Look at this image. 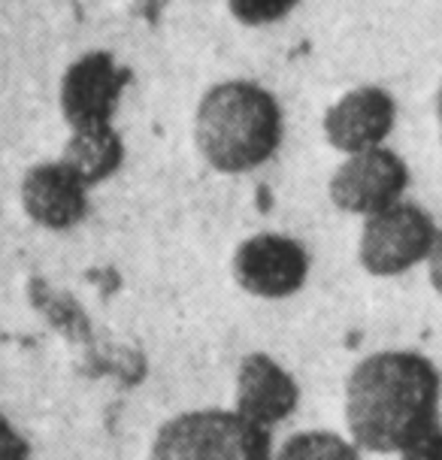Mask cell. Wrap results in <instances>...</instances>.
I'll list each match as a JSON object with an SVG mask.
<instances>
[{
    "mask_svg": "<svg viewBox=\"0 0 442 460\" xmlns=\"http://www.w3.org/2000/svg\"><path fill=\"white\" fill-rule=\"evenodd\" d=\"M61 161H67L70 167L94 188L119 172L121 161H125V143H121L116 128L70 134Z\"/></svg>",
    "mask_w": 442,
    "mask_h": 460,
    "instance_id": "obj_11",
    "label": "cell"
},
{
    "mask_svg": "<svg viewBox=\"0 0 442 460\" xmlns=\"http://www.w3.org/2000/svg\"><path fill=\"white\" fill-rule=\"evenodd\" d=\"M300 0H227V10L236 22L249 28H264V24L282 22L285 15L294 13Z\"/></svg>",
    "mask_w": 442,
    "mask_h": 460,
    "instance_id": "obj_13",
    "label": "cell"
},
{
    "mask_svg": "<svg viewBox=\"0 0 442 460\" xmlns=\"http://www.w3.org/2000/svg\"><path fill=\"white\" fill-rule=\"evenodd\" d=\"M149 460H273V439L227 409H200L170 418L152 442Z\"/></svg>",
    "mask_w": 442,
    "mask_h": 460,
    "instance_id": "obj_3",
    "label": "cell"
},
{
    "mask_svg": "<svg viewBox=\"0 0 442 460\" xmlns=\"http://www.w3.org/2000/svg\"><path fill=\"white\" fill-rule=\"evenodd\" d=\"M439 369L419 351L364 358L346 382V424L367 451H403L439 427Z\"/></svg>",
    "mask_w": 442,
    "mask_h": 460,
    "instance_id": "obj_1",
    "label": "cell"
},
{
    "mask_svg": "<svg viewBox=\"0 0 442 460\" xmlns=\"http://www.w3.org/2000/svg\"><path fill=\"white\" fill-rule=\"evenodd\" d=\"M428 270H430L433 288L442 294V234H437V240H433V249L428 254Z\"/></svg>",
    "mask_w": 442,
    "mask_h": 460,
    "instance_id": "obj_16",
    "label": "cell"
},
{
    "mask_svg": "<svg viewBox=\"0 0 442 460\" xmlns=\"http://www.w3.org/2000/svg\"><path fill=\"white\" fill-rule=\"evenodd\" d=\"M31 448L15 427L0 415V460H28Z\"/></svg>",
    "mask_w": 442,
    "mask_h": 460,
    "instance_id": "obj_15",
    "label": "cell"
},
{
    "mask_svg": "<svg viewBox=\"0 0 442 460\" xmlns=\"http://www.w3.org/2000/svg\"><path fill=\"white\" fill-rule=\"evenodd\" d=\"M309 276L306 249L282 234H258L234 254V279L252 297L282 300L297 294Z\"/></svg>",
    "mask_w": 442,
    "mask_h": 460,
    "instance_id": "obj_7",
    "label": "cell"
},
{
    "mask_svg": "<svg viewBox=\"0 0 442 460\" xmlns=\"http://www.w3.org/2000/svg\"><path fill=\"white\" fill-rule=\"evenodd\" d=\"M92 185L67 161H46L24 172L22 207L34 225L46 230H70L88 216Z\"/></svg>",
    "mask_w": 442,
    "mask_h": 460,
    "instance_id": "obj_9",
    "label": "cell"
},
{
    "mask_svg": "<svg viewBox=\"0 0 442 460\" xmlns=\"http://www.w3.org/2000/svg\"><path fill=\"white\" fill-rule=\"evenodd\" d=\"M397 121V103L379 85H361L342 94L324 112V139L342 155L382 146Z\"/></svg>",
    "mask_w": 442,
    "mask_h": 460,
    "instance_id": "obj_8",
    "label": "cell"
},
{
    "mask_svg": "<svg viewBox=\"0 0 442 460\" xmlns=\"http://www.w3.org/2000/svg\"><path fill=\"white\" fill-rule=\"evenodd\" d=\"M300 402V388L285 369L267 355L243 358L236 373V412L258 427H276Z\"/></svg>",
    "mask_w": 442,
    "mask_h": 460,
    "instance_id": "obj_10",
    "label": "cell"
},
{
    "mask_svg": "<svg viewBox=\"0 0 442 460\" xmlns=\"http://www.w3.org/2000/svg\"><path fill=\"white\" fill-rule=\"evenodd\" d=\"M128 79L130 73L106 52H88L73 61L61 82V112L70 134L112 128V115Z\"/></svg>",
    "mask_w": 442,
    "mask_h": 460,
    "instance_id": "obj_5",
    "label": "cell"
},
{
    "mask_svg": "<svg viewBox=\"0 0 442 460\" xmlns=\"http://www.w3.org/2000/svg\"><path fill=\"white\" fill-rule=\"evenodd\" d=\"M400 460H442V430L433 427L400 451Z\"/></svg>",
    "mask_w": 442,
    "mask_h": 460,
    "instance_id": "obj_14",
    "label": "cell"
},
{
    "mask_svg": "<svg viewBox=\"0 0 442 460\" xmlns=\"http://www.w3.org/2000/svg\"><path fill=\"white\" fill-rule=\"evenodd\" d=\"M276 460H361V457H358L355 446H349L337 433L309 430V433H297V437L285 442Z\"/></svg>",
    "mask_w": 442,
    "mask_h": 460,
    "instance_id": "obj_12",
    "label": "cell"
},
{
    "mask_svg": "<svg viewBox=\"0 0 442 460\" xmlns=\"http://www.w3.org/2000/svg\"><path fill=\"white\" fill-rule=\"evenodd\" d=\"M282 106L264 85L227 79L200 97L194 115V139L200 158L225 176L252 172L282 146Z\"/></svg>",
    "mask_w": 442,
    "mask_h": 460,
    "instance_id": "obj_2",
    "label": "cell"
},
{
    "mask_svg": "<svg viewBox=\"0 0 442 460\" xmlns=\"http://www.w3.org/2000/svg\"><path fill=\"white\" fill-rule=\"evenodd\" d=\"M437 234V225L421 207L397 200L367 216L358 258L373 276H400L428 261Z\"/></svg>",
    "mask_w": 442,
    "mask_h": 460,
    "instance_id": "obj_4",
    "label": "cell"
},
{
    "mask_svg": "<svg viewBox=\"0 0 442 460\" xmlns=\"http://www.w3.org/2000/svg\"><path fill=\"white\" fill-rule=\"evenodd\" d=\"M437 115H439V130H442V85H439V94H437Z\"/></svg>",
    "mask_w": 442,
    "mask_h": 460,
    "instance_id": "obj_17",
    "label": "cell"
},
{
    "mask_svg": "<svg viewBox=\"0 0 442 460\" xmlns=\"http://www.w3.org/2000/svg\"><path fill=\"white\" fill-rule=\"evenodd\" d=\"M409 188V167L397 152L376 149L349 155L331 176V200L349 216H373L391 203L403 200Z\"/></svg>",
    "mask_w": 442,
    "mask_h": 460,
    "instance_id": "obj_6",
    "label": "cell"
}]
</instances>
